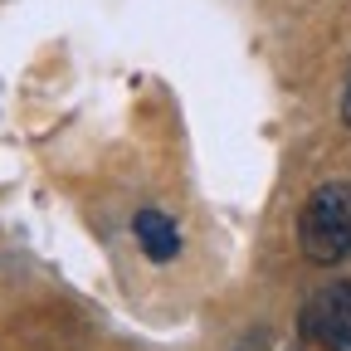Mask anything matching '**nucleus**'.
<instances>
[{
	"label": "nucleus",
	"instance_id": "nucleus-1",
	"mask_svg": "<svg viewBox=\"0 0 351 351\" xmlns=\"http://www.w3.org/2000/svg\"><path fill=\"white\" fill-rule=\"evenodd\" d=\"M298 244L313 263H341L351 254V181H327L298 215Z\"/></svg>",
	"mask_w": 351,
	"mask_h": 351
},
{
	"label": "nucleus",
	"instance_id": "nucleus-2",
	"mask_svg": "<svg viewBox=\"0 0 351 351\" xmlns=\"http://www.w3.org/2000/svg\"><path fill=\"white\" fill-rule=\"evenodd\" d=\"M302 327L327 351H351V283L322 288L313 302L302 307Z\"/></svg>",
	"mask_w": 351,
	"mask_h": 351
},
{
	"label": "nucleus",
	"instance_id": "nucleus-3",
	"mask_svg": "<svg viewBox=\"0 0 351 351\" xmlns=\"http://www.w3.org/2000/svg\"><path fill=\"white\" fill-rule=\"evenodd\" d=\"M132 230H137L142 254H147V258H156V263H171L176 254H181V230H176V219H171V215H161V210H137Z\"/></svg>",
	"mask_w": 351,
	"mask_h": 351
},
{
	"label": "nucleus",
	"instance_id": "nucleus-4",
	"mask_svg": "<svg viewBox=\"0 0 351 351\" xmlns=\"http://www.w3.org/2000/svg\"><path fill=\"white\" fill-rule=\"evenodd\" d=\"M341 122L351 127V69H346V88H341Z\"/></svg>",
	"mask_w": 351,
	"mask_h": 351
}]
</instances>
